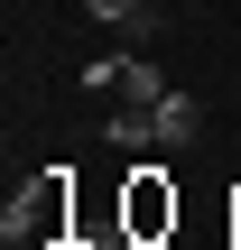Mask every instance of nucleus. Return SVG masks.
<instances>
[{"mask_svg":"<svg viewBox=\"0 0 241 250\" xmlns=\"http://www.w3.org/2000/svg\"><path fill=\"white\" fill-rule=\"evenodd\" d=\"M9 250H46V241H9Z\"/></svg>","mask_w":241,"mask_h":250,"instance_id":"nucleus-5","label":"nucleus"},{"mask_svg":"<svg viewBox=\"0 0 241 250\" xmlns=\"http://www.w3.org/2000/svg\"><path fill=\"white\" fill-rule=\"evenodd\" d=\"M121 232H130V241H149V250L176 232V186H167V158H139V167L121 176Z\"/></svg>","mask_w":241,"mask_h":250,"instance_id":"nucleus-2","label":"nucleus"},{"mask_svg":"<svg viewBox=\"0 0 241 250\" xmlns=\"http://www.w3.org/2000/svg\"><path fill=\"white\" fill-rule=\"evenodd\" d=\"M102 139H111V148H158V111H139V102H121V111L102 121Z\"/></svg>","mask_w":241,"mask_h":250,"instance_id":"nucleus-4","label":"nucleus"},{"mask_svg":"<svg viewBox=\"0 0 241 250\" xmlns=\"http://www.w3.org/2000/svg\"><path fill=\"white\" fill-rule=\"evenodd\" d=\"M195 139H204V102L195 93H167L158 102V148H195Z\"/></svg>","mask_w":241,"mask_h":250,"instance_id":"nucleus-3","label":"nucleus"},{"mask_svg":"<svg viewBox=\"0 0 241 250\" xmlns=\"http://www.w3.org/2000/svg\"><path fill=\"white\" fill-rule=\"evenodd\" d=\"M74 167H37V186L28 195H9V213H0V241H74Z\"/></svg>","mask_w":241,"mask_h":250,"instance_id":"nucleus-1","label":"nucleus"}]
</instances>
